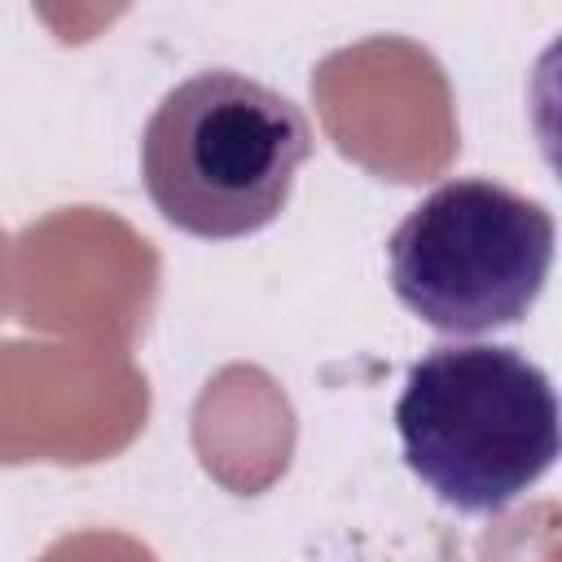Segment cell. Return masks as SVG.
Here are the masks:
<instances>
[{
    "instance_id": "obj_1",
    "label": "cell",
    "mask_w": 562,
    "mask_h": 562,
    "mask_svg": "<svg viewBox=\"0 0 562 562\" xmlns=\"http://www.w3.org/2000/svg\"><path fill=\"white\" fill-rule=\"evenodd\" d=\"M312 149V123L285 92L215 66L154 105L140 132V184L171 228L237 241L290 206Z\"/></svg>"
},
{
    "instance_id": "obj_2",
    "label": "cell",
    "mask_w": 562,
    "mask_h": 562,
    "mask_svg": "<svg viewBox=\"0 0 562 562\" xmlns=\"http://www.w3.org/2000/svg\"><path fill=\"white\" fill-rule=\"evenodd\" d=\"M395 430L435 501L501 514L558 461V395L509 342H439L408 369Z\"/></svg>"
},
{
    "instance_id": "obj_3",
    "label": "cell",
    "mask_w": 562,
    "mask_h": 562,
    "mask_svg": "<svg viewBox=\"0 0 562 562\" xmlns=\"http://www.w3.org/2000/svg\"><path fill=\"white\" fill-rule=\"evenodd\" d=\"M386 268L395 299L430 329L492 334L536 307L553 268V215L492 176H452L400 220Z\"/></svg>"
}]
</instances>
